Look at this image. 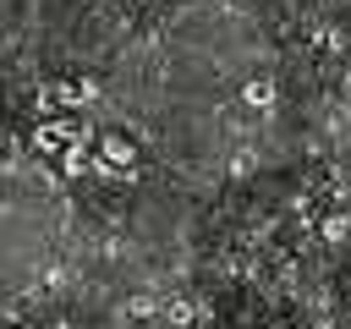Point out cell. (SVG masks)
Instances as JSON below:
<instances>
[{"mask_svg":"<svg viewBox=\"0 0 351 329\" xmlns=\"http://www.w3.org/2000/svg\"><path fill=\"white\" fill-rule=\"evenodd\" d=\"M0 148H5V143H0Z\"/></svg>","mask_w":351,"mask_h":329,"instance_id":"cell-8","label":"cell"},{"mask_svg":"<svg viewBox=\"0 0 351 329\" xmlns=\"http://www.w3.org/2000/svg\"><path fill=\"white\" fill-rule=\"evenodd\" d=\"M93 159H99V170H132L137 164V143L126 132H104V137H93Z\"/></svg>","mask_w":351,"mask_h":329,"instance_id":"cell-1","label":"cell"},{"mask_svg":"<svg viewBox=\"0 0 351 329\" xmlns=\"http://www.w3.org/2000/svg\"><path fill=\"white\" fill-rule=\"evenodd\" d=\"M71 137H82V132H77L71 121H55V115L33 126V148H38V154H60V148H66Z\"/></svg>","mask_w":351,"mask_h":329,"instance_id":"cell-3","label":"cell"},{"mask_svg":"<svg viewBox=\"0 0 351 329\" xmlns=\"http://www.w3.org/2000/svg\"><path fill=\"white\" fill-rule=\"evenodd\" d=\"M159 324H165V329H197V307H192L186 296H176V302H159Z\"/></svg>","mask_w":351,"mask_h":329,"instance_id":"cell-4","label":"cell"},{"mask_svg":"<svg viewBox=\"0 0 351 329\" xmlns=\"http://www.w3.org/2000/svg\"><path fill=\"white\" fill-rule=\"evenodd\" d=\"M55 159H60V175H66V181H82L88 170H99V159H93V143H88V137H71Z\"/></svg>","mask_w":351,"mask_h":329,"instance_id":"cell-2","label":"cell"},{"mask_svg":"<svg viewBox=\"0 0 351 329\" xmlns=\"http://www.w3.org/2000/svg\"><path fill=\"white\" fill-rule=\"evenodd\" d=\"M346 230H351L346 214H329V219H324V236H329V241H346Z\"/></svg>","mask_w":351,"mask_h":329,"instance_id":"cell-6","label":"cell"},{"mask_svg":"<svg viewBox=\"0 0 351 329\" xmlns=\"http://www.w3.org/2000/svg\"><path fill=\"white\" fill-rule=\"evenodd\" d=\"M241 104H247V110H269V104H274V82H247V88H241Z\"/></svg>","mask_w":351,"mask_h":329,"instance_id":"cell-5","label":"cell"},{"mask_svg":"<svg viewBox=\"0 0 351 329\" xmlns=\"http://www.w3.org/2000/svg\"><path fill=\"white\" fill-rule=\"evenodd\" d=\"M148 313H159V302H148V296H132L126 302V318H148Z\"/></svg>","mask_w":351,"mask_h":329,"instance_id":"cell-7","label":"cell"}]
</instances>
